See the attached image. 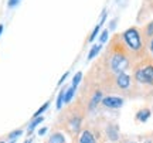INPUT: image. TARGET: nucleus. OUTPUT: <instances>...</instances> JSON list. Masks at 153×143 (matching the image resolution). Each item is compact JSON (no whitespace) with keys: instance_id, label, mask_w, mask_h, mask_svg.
Masks as SVG:
<instances>
[{"instance_id":"f257e3e1","label":"nucleus","mask_w":153,"mask_h":143,"mask_svg":"<svg viewBox=\"0 0 153 143\" xmlns=\"http://www.w3.org/2000/svg\"><path fill=\"white\" fill-rule=\"evenodd\" d=\"M122 40L125 43L126 48L133 54H142L145 51V44H143L142 33L137 27H129L122 33Z\"/></svg>"},{"instance_id":"f03ea898","label":"nucleus","mask_w":153,"mask_h":143,"mask_svg":"<svg viewBox=\"0 0 153 143\" xmlns=\"http://www.w3.org/2000/svg\"><path fill=\"white\" fill-rule=\"evenodd\" d=\"M133 77L139 84L153 85V62L152 61H145L140 65H137L135 68Z\"/></svg>"},{"instance_id":"7ed1b4c3","label":"nucleus","mask_w":153,"mask_h":143,"mask_svg":"<svg viewBox=\"0 0 153 143\" xmlns=\"http://www.w3.org/2000/svg\"><path fill=\"white\" fill-rule=\"evenodd\" d=\"M129 65H131V61L128 58L126 53H123V51H115L114 54L111 55L109 60L111 71L115 72L116 75L120 74V72H125L129 68Z\"/></svg>"},{"instance_id":"20e7f679","label":"nucleus","mask_w":153,"mask_h":143,"mask_svg":"<svg viewBox=\"0 0 153 143\" xmlns=\"http://www.w3.org/2000/svg\"><path fill=\"white\" fill-rule=\"evenodd\" d=\"M101 104L108 109H119L123 106L125 101H123V98H119V96H105V98H102Z\"/></svg>"},{"instance_id":"39448f33","label":"nucleus","mask_w":153,"mask_h":143,"mask_svg":"<svg viewBox=\"0 0 153 143\" xmlns=\"http://www.w3.org/2000/svg\"><path fill=\"white\" fill-rule=\"evenodd\" d=\"M131 75H128L126 72H120L116 75V87L120 89H129L131 87Z\"/></svg>"},{"instance_id":"423d86ee","label":"nucleus","mask_w":153,"mask_h":143,"mask_svg":"<svg viewBox=\"0 0 153 143\" xmlns=\"http://www.w3.org/2000/svg\"><path fill=\"white\" fill-rule=\"evenodd\" d=\"M102 102V92L101 91H95L92 95V98H91V101H89V105H88V109L92 112L97 106H98L99 104Z\"/></svg>"},{"instance_id":"0eeeda50","label":"nucleus","mask_w":153,"mask_h":143,"mask_svg":"<svg viewBox=\"0 0 153 143\" xmlns=\"http://www.w3.org/2000/svg\"><path fill=\"white\" fill-rule=\"evenodd\" d=\"M78 143H97V140H95V136L92 135V132L85 129V130H82L81 135H79Z\"/></svg>"},{"instance_id":"6e6552de","label":"nucleus","mask_w":153,"mask_h":143,"mask_svg":"<svg viewBox=\"0 0 153 143\" xmlns=\"http://www.w3.org/2000/svg\"><path fill=\"white\" fill-rule=\"evenodd\" d=\"M106 135H108V139L112 140V142H116L119 139V129L116 125H109L106 127Z\"/></svg>"},{"instance_id":"1a4fd4ad","label":"nucleus","mask_w":153,"mask_h":143,"mask_svg":"<svg viewBox=\"0 0 153 143\" xmlns=\"http://www.w3.org/2000/svg\"><path fill=\"white\" fill-rule=\"evenodd\" d=\"M105 20H106V11H104V13H102V19H101V21H99L98 24L95 26L94 31L91 33V36H89V39H88V40H89V43H92L94 40L97 39V36L99 34V30H101V27H102V24L105 23Z\"/></svg>"},{"instance_id":"9d476101","label":"nucleus","mask_w":153,"mask_h":143,"mask_svg":"<svg viewBox=\"0 0 153 143\" xmlns=\"http://www.w3.org/2000/svg\"><path fill=\"white\" fill-rule=\"evenodd\" d=\"M81 122H82V118L81 116H72L71 121H70V126H71V130L72 132H79V127H81Z\"/></svg>"},{"instance_id":"9b49d317","label":"nucleus","mask_w":153,"mask_h":143,"mask_svg":"<svg viewBox=\"0 0 153 143\" xmlns=\"http://www.w3.org/2000/svg\"><path fill=\"white\" fill-rule=\"evenodd\" d=\"M47 143H65V138H64L62 133L55 132L50 136V139L47 140Z\"/></svg>"},{"instance_id":"f8f14e48","label":"nucleus","mask_w":153,"mask_h":143,"mask_svg":"<svg viewBox=\"0 0 153 143\" xmlns=\"http://www.w3.org/2000/svg\"><path fill=\"white\" fill-rule=\"evenodd\" d=\"M43 121H44V116H38V118H34L33 121L30 122V125H28V127H27V135H31L34 129H36V127H37Z\"/></svg>"},{"instance_id":"ddd939ff","label":"nucleus","mask_w":153,"mask_h":143,"mask_svg":"<svg viewBox=\"0 0 153 143\" xmlns=\"http://www.w3.org/2000/svg\"><path fill=\"white\" fill-rule=\"evenodd\" d=\"M101 50H102V44H94L92 47H91V50H89V53H88V58H87V60L88 61L94 60V58L99 54V51H101Z\"/></svg>"},{"instance_id":"4468645a","label":"nucleus","mask_w":153,"mask_h":143,"mask_svg":"<svg viewBox=\"0 0 153 143\" xmlns=\"http://www.w3.org/2000/svg\"><path fill=\"white\" fill-rule=\"evenodd\" d=\"M149 118H150V110H149V109H140L136 113V121L142 122V123H145Z\"/></svg>"},{"instance_id":"2eb2a0df","label":"nucleus","mask_w":153,"mask_h":143,"mask_svg":"<svg viewBox=\"0 0 153 143\" xmlns=\"http://www.w3.org/2000/svg\"><path fill=\"white\" fill-rule=\"evenodd\" d=\"M152 37H153V20H150V21L145 26V28H143V39L150 40Z\"/></svg>"},{"instance_id":"dca6fc26","label":"nucleus","mask_w":153,"mask_h":143,"mask_svg":"<svg viewBox=\"0 0 153 143\" xmlns=\"http://www.w3.org/2000/svg\"><path fill=\"white\" fill-rule=\"evenodd\" d=\"M75 89L74 87H70V88L65 89V96H64V104H70L74 98V95H75Z\"/></svg>"},{"instance_id":"f3484780","label":"nucleus","mask_w":153,"mask_h":143,"mask_svg":"<svg viewBox=\"0 0 153 143\" xmlns=\"http://www.w3.org/2000/svg\"><path fill=\"white\" fill-rule=\"evenodd\" d=\"M64 96H65V88L61 89L58 96H57V102H55V108H57V110H60L61 108H62V105H64Z\"/></svg>"},{"instance_id":"a211bd4d","label":"nucleus","mask_w":153,"mask_h":143,"mask_svg":"<svg viewBox=\"0 0 153 143\" xmlns=\"http://www.w3.org/2000/svg\"><path fill=\"white\" fill-rule=\"evenodd\" d=\"M48 106H50V101H47L45 104H43V105H41V106H40V108L37 109V112H36V113L33 115V119H34V118H38V116H43L44 112L48 109Z\"/></svg>"},{"instance_id":"6ab92c4d","label":"nucleus","mask_w":153,"mask_h":143,"mask_svg":"<svg viewBox=\"0 0 153 143\" xmlns=\"http://www.w3.org/2000/svg\"><path fill=\"white\" fill-rule=\"evenodd\" d=\"M81 79H82V72L78 71L75 75H74V78H72V85H71V87L76 88V87H78V84L81 82Z\"/></svg>"},{"instance_id":"aec40b11","label":"nucleus","mask_w":153,"mask_h":143,"mask_svg":"<svg viewBox=\"0 0 153 143\" xmlns=\"http://www.w3.org/2000/svg\"><path fill=\"white\" fill-rule=\"evenodd\" d=\"M108 39H109V30H104L99 36V44H105L108 41Z\"/></svg>"},{"instance_id":"412c9836","label":"nucleus","mask_w":153,"mask_h":143,"mask_svg":"<svg viewBox=\"0 0 153 143\" xmlns=\"http://www.w3.org/2000/svg\"><path fill=\"white\" fill-rule=\"evenodd\" d=\"M20 135H23V130H22V129H17V130H13V132H11L10 135H9V139H10V140H16V139L19 138Z\"/></svg>"},{"instance_id":"4be33fe9","label":"nucleus","mask_w":153,"mask_h":143,"mask_svg":"<svg viewBox=\"0 0 153 143\" xmlns=\"http://www.w3.org/2000/svg\"><path fill=\"white\" fill-rule=\"evenodd\" d=\"M19 3H20V0H9V1H7V7H9V9H13V7H16Z\"/></svg>"},{"instance_id":"5701e85b","label":"nucleus","mask_w":153,"mask_h":143,"mask_svg":"<svg viewBox=\"0 0 153 143\" xmlns=\"http://www.w3.org/2000/svg\"><path fill=\"white\" fill-rule=\"evenodd\" d=\"M47 130H48V127H45V126L40 127V129H38V135H40V136H43V135H45V133H47Z\"/></svg>"},{"instance_id":"b1692460","label":"nucleus","mask_w":153,"mask_h":143,"mask_svg":"<svg viewBox=\"0 0 153 143\" xmlns=\"http://www.w3.org/2000/svg\"><path fill=\"white\" fill-rule=\"evenodd\" d=\"M149 51H150V55H152V58H153V37L149 40Z\"/></svg>"},{"instance_id":"393cba45","label":"nucleus","mask_w":153,"mask_h":143,"mask_svg":"<svg viewBox=\"0 0 153 143\" xmlns=\"http://www.w3.org/2000/svg\"><path fill=\"white\" fill-rule=\"evenodd\" d=\"M68 75H70V72H65V74H64V75L60 78V81H58V85H61V84L64 82V81H65V78L68 77Z\"/></svg>"},{"instance_id":"a878e982","label":"nucleus","mask_w":153,"mask_h":143,"mask_svg":"<svg viewBox=\"0 0 153 143\" xmlns=\"http://www.w3.org/2000/svg\"><path fill=\"white\" fill-rule=\"evenodd\" d=\"M3 30H4V26H3V24H0V36H1V33H3Z\"/></svg>"},{"instance_id":"bb28decb","label":"nucleus","mask_w":153,"mask_h":143,"mask_svg":"<svg viewBox=\"0 0 153 143\" xmlns=\"http://www.w3.org/2000/svg\"><path fill=\"white\" fill-rule=\"evenodd\" d=\"M126 143H136V142H126Z\"/></svg>"},{"instance_id":"cd10ccee","label":"nucleus","mask_w":153,"mask_h":143,"mask_svg":"<svg viewBox=\"0 0 153 143\" xmlns=\"http://www.w3.org/2000/svg\"><path fill=\"white\" fill-rule=\"evenodd\" d=\"M0 143H6V142H0Z\"/></svg>"}]
</instances>
